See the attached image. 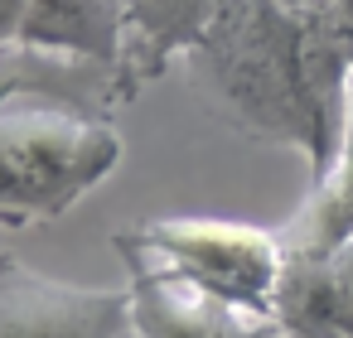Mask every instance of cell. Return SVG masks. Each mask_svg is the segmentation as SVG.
Returning a JSON list of instances; mask_svg holds the SVG:
<instances>
[{
  "instance_id": "1",
  "label": "cell",
  "mask_w": 353,
  "mask_h": 338,
  "mask_svg": "<svg viewBox=\"0 0 353 338\" xmlns=\"http://www.w3.org/2000/svg\"><path fill=\"white\" fill-rule=\"evenodd\" d=\"M218 121L261 145H285L329 174L353 78V20L334 0H228L189 54Z\"/></svg>"
},
{
  "instance_id": "2",
  "label": "cell",
  "mask_w": 353,
  "mask_h": 338,
  "mask_svg": "<svg viewBox=\"0 0 353 338\" xmlns=\"http://www.w3.org/2000/svg\"><path fill=\"white\" fill-rule=\"evenodd\" d=\"M121 165L117 126L44 87L0 97V227L63 218Z\"/></svg>"
},
{
  "instance_id": "3",
  "label": "cell",
  "mask_w": 353,
  "mask_h": 338,
  "mask_svg": "<svg viewBox=\"0 0 353 338\" xmlns=\"http://www.w3.org/2000/svg\"><path fill=\"white\" fill-rule=\"evenodd\" d=\"M112 251H136L150 266L247 314H276L285 251H281V237L266 227L223 222V218H160V222L112 232Z\"/></svg>"
},
{
  "instance_id": "4",
  "label": "cell",
  "mask_w": 353,
  "mask_h": 338,
  "mask_svg": "<svg viewBox=\"0 0 353 338\" xmlns=\"http://www.w3.org/2000/svg\"><path fill=\"white\" fill-rule=\"evenodd\" d=\"M131 328V285H68L0 251V338H117Z\"/></svg>"
},
{
  "instance_id": "5",
  "label": "cell",
  "mask_w": 353,
  "mask_h": 338,
  "mask_svg": "<svg viewBox=\"0 0 353 338\" xmlns=\"http://www.w3.org/2000/svg\"><path fill=\"white\" fill-rule=\"evenodd\" d=\"M131 271V328L141 338H256L261 319L271 314H247L160 266H150L136 251H117Z\"/></svg>"
},
{
  "instance_id": "6",
  "label": "cell",
  "mask_w": 353,
  "mask_h": 338,
  "mask_svg": "<svg viewBox=\"0 0 353 338\" xmlns=\"http://www.w3.org/2000/svg\"><path fill=\"white\" fill-rule=\"evenodd\" d=\"M228 0H126V49L112 73V102L141 97L174 59H189Z\"/></svg>"
},
{
  "instance_id": "7",
  "label": "cell",
  "mask_w": 353,
  "mask_h": 338,
  "mask_svg": "<svg viewBox=\"0 0 353 338\" xmlns=\"http://www.w3.org/2000/svg\"><path fill=\"white\" fill-rule=\"evenodd\" d=\"M15 49L102 68L112 97V73L126 49V0H25Z\"/></svg>"
},
{
  "instance_id": "8",
  "label": "cell",
  "mask_w": 353,
  "mask_h": 338,
  "mask_svg": "<svg viewBox=\"0 0 353 338\" xmlns=\"http://www.w3.org/2000/svg\"><path fill=\"white\" fill-rule=\"evenodd\" d=\"M285 261H319L334 256L353 237V78H348V102H343V136L339 155L324 179L310 184L305 203L285 227H276Z\"/></svg>"
},
{
  "instance_id": "9",
  "label": "cell",
  "mask_w": 353,
  "mask_h": 338,
  "mask_svg": "<svg viewBox=\"0 0 353 338\" xmlns=\"http://www.w3.org/2000/svg\"><path fill=\"white\" fill-rule=\"evenodd\" d=\"M10 59V49H0V97H10V92H20V87H44V83H34L30 78V68L44 59V54H25V49H15V63H6ZM49 92V87H44Z\"/></svg>"
},
{
  "instance_id": "10",
  "label": "cell",
  "mask_w": 353,
  "mask_h": 338,
  "mask_svg": "<svg viewBox=\"0 0 353 338\" xmlns=\"http://www.w3.org/2000/svg\"><path fill=\"white\" fill-rule=\"evenodd\" d=\"M20 15H25V0H0V49H15Z\"/></svg>"
}]
</instances>
